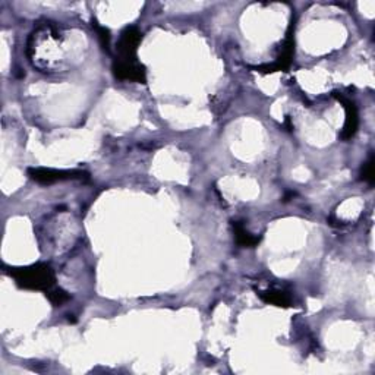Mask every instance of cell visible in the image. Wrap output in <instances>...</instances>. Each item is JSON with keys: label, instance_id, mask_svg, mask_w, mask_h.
Segmentation results:
<instances>
[{"label": "cell", "instance_id": "obj_1", "mask_svg": "<svg viewBox=\"0 0 375 375\" xmlns=\"http://www.w3.org/2000/svg\"><path fill=\"white\" fill-rule=\"evenodd\" d=\"M65 34L62 33L57 24L52 21H46L37 27L28 40L27 47L35 48H47L46 52L30 57V62L34 68L42 72H59L64 69L66 64L65 59Z\"/></svg>", "mask_w": 375, "mask_h": 375}, {"label": "cell", "instance_id": "obj_2", "mask_svg": "<svg viewBox=\"0 0 375 375\" xmlns=\"http://www.w3.org/2000/svg\"><path fill=\"white\" fill-rule=\"evenodd\" d=\"M9 274L17 280V284L24 289L47 292L55 287L56 276L52 267L47 264H34L30 267L10 268Z\"/></svg>", "mask_w": 375, "mask_h": 375}, {"label": "cell", "instance_id": "obj_3", "mask_svg": "<svg viewBox=\"0 0 375 375\" xmlns=\"http://www.w3.org/2000/svg\"><path fill=\"white\" fill-rule=\"evenodd\" d=\"M31 179L39 183L50 185L60 181H85L89 179V174L81 170H57V169H46L37 167L28 170Z\"/></svg>", "mask_w": 375, "mask_h": 375}, {"label": "cell", "instance_id": "obj_4", "mask_svg": "<svg viewBox=\"0 0 375 375\" xmlns=\"http://www.w3.org/2000/svg\"><path fill=\"white\" fill-rule=\"evenodd\" d=\"M143 40V34L136 27L125 28L120 34V39L118 42V56L115 60L120 62H135L136 59V50Z\"/></svg>", "mask_w": 375, "mask_h": 375}, {"label": "cell", "instance_id": "obj_5", "mask_svg": "<svg viewBox=\"0 0 375 375\" xmlns=\"http://www.w3.org/2000/svg\"><path fill=\"white\" fill-rule=\"evenodd\" d=\"M293 53H295L293 25H291V28H289V31H287V35H286V39H284V42H283L282 52H280V55H279L277 60L274 62V64H271V65L259 66V68H257V71H259V72H264V73H268V72H276V71H287V69L291 68V65H292Z\"/></svg>", "mask_w": 375, "mask_h": 375}, {"label": "cell", "instance_id": "obj_6", "mask_svg": "<svg viewBox=\"0 0 375 375\" xmlns=\"http://www.w3.org/2000/svg\"><path fill=\"white\" fill-rule=\"evenodd\" d=\"M113 73L118 80L122 81H134V82H145L147 72L144 65H141L138 60L135 62H113Z\"/></svg>", "mask_w": 375, "mask_h": 375}, {"label": "cell", "instance_id": "obj_7", "mask_svg": "<svg viewBox=\"0 0 375 375\" xmlns=\"http://www.w3.org/2000/svg\"><path fill=\"white\" fill-rule=\"evenodd\" d=\"M333 97L339 100V102L343 104L345 111H346V120H345V127L342 132V138L343 140H351L352 136L356 134L359 128V115H358V109L352 100L346 98L340 93H333Z\"/></svg>", "mask_w": 375, "mask_h": 375}, {"label": "cell", "instance_id": "obj_8", "mask_svg": "<svg viewBox=\"0 0 375 375\" xmlns=\"http://www.w3.org/2000/svg\"><path fill=\"white\" fill-rule=\"evenodd\" d=\"M259 298L264 301L266 304H271L276 307H282V308H289L292 305V299L291 296L287 295L283 291H276V289H270V291H262L258 292Z\"/></svg>", "mask_w": 375, "mask_h": 375}, {"label": "cell", "instance_id": "obj_9", "mask_svg": "<svg viewBox=\"0 0 375 375\" xmlns=\"http://www.w3.org/2000/svg\"><path fill=\"white\" fill-rule=\"evenodd\" d=\"M233 230L237 245L245 246V248H253L259 242V237L249 233L239 221H233Z\"/></svg>", "mask_w": 375, "mask_h": 375}, {"label": "cell", "instance_id": "obj_10", "mask_svg": "<svg viewBox=\"0 0 375 375\" xmlns=\"http://www.w3.org/2000/svg\"><path fill=\"white\" fill-rule=\"evenodd\" d=\"M46 296L48 298V301L52 302L53 305H56V307L65 304L69 299V295L64 289H59V287H53V289L47 291Z\"/></svg>", "mask_w": 375, "mask_h": 375}, {"label": "cell", "instance_id": "obj_11", "mask_svg": "<svg viewBox=\"0 0 375 375\" xmlns=\"http://www.w3.org/2000/svg\"><path fill=\"white\" fill-rule=\"evenodd\" d=\"M360 176H362V181H365L368 183H374L375 181V172H374V156L369 157V160L367 161V163L364 165V167H362V173H360Z\"/></svg>", "mask_w": 375, "mask_h": 375}, {"label": "cell", "instance_id": "obj_12", "mask_svg": "<svg viewBox=\"0 0 375 375\" xmlns=\"http://www.w3.org/2000/svg\"><path fill=\"white\" fill-rule=\"evenodd\" d=\"M93 27L95 28L97 34H98V40L102 43L103 48L109 50V44H110V33L106 27H102V25H98L97 21H93Z\"/></svg>", "mask_w": 375, "mask_h": 375}]
</instances>
